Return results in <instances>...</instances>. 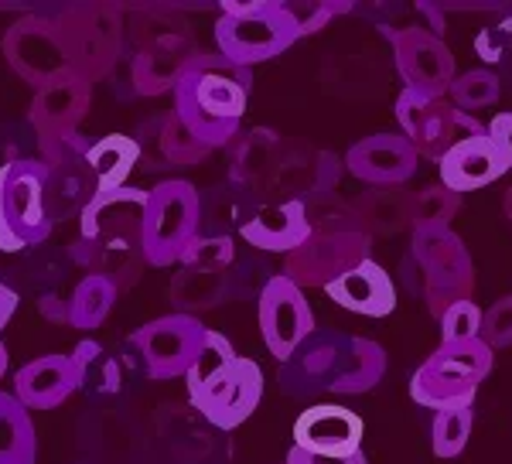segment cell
<instances>
[{
	"label": "cell",
	"instance_id": "obj_1",
	"mask_svg": "<svg viewBox=\"0 0 512 464\" xmlns=\"http://www.w3.org/2000/svg\"><path fill=\"white\" fill-rule=\"evenodd\" d=\"M250 69L219 52H198L175 86V113L212 151L233 147L250 103Z\"/></svg>",
	"mask_w": 512,
	"mask_h": 464
},
{
	"label": "cell",
	"instance_id": "obj_2",
	"mask_svg": "<svg viewBox=\"0 0 512 464\" xmlns=\"http://www.w3.org/2000/svg\"><path fill=\"white\" fill-rule=\"evenodd\" d=\"M55 21H59L72 72L89 82L110 79L127 45L123 7L113 0H79V4H65Z\"/></svg>",
	"mask_w": 512,
	"mask_h": 464
},
{
	"label": "cell",
	"instance_id": "obj_3",
	"mask_svg": "<svg viewBox=\"0 0 512 464\" xmlns=\"http://www.w3.org/2000/svg\"><path fill=\"white\" fill-rule=\"evenodd\" d=\"M222 18L216 21V45L219 55H226L229 62L243 65H260L270 58L284 55L297 35L294 14L287 11V4L280 0H222Z\"/></svg>",
	"mask_w": 512,
	"mask_h": 464
},
{
	"label": "cell",
	"instance_id": "obj_4",
	"mask_svg": "<svg viewBox=\"0 0 512 464\" xmlns=\"http://www.w3.org/2000/svg\"><path fill=\"white\" fill-rule=\"evenodd\" d=\"M52 171L38 157H24L0 168V250L21 253L52 236Z\"/></svg>",
	"mask_w": 512,
	"mask_h": 464
},
{
	"label": "cell",
	"instance_id": "obj_5",
	"mask_svg": "<svg viewBox=\"0 0 512 464\" xmlns=\"http://www.w3.org/2000/svg\"><path fill=\"white\" fill-rule=\"evenodd\" d=\"M492 372V348L475 338L461 345H441L410 379V396L427 410L472 406L475 389Z\"/></svg>",
	"mask_w": 512,
	"mask_h": 464
},
{
	"label": "cell",
	"instance_id": "obj_6",
	"mask_svg": "<svg viewBox=\"0 0 512 464\" xmlns=\"http://www.w3.org/2000/svg\"><path fill=\"white\" fill-rule=\"evenodd\" d=\"M202 229V195L192 181L168 178L147 192L144 260L147 267H171Z\"/></svg>",
	"mask_w": 512,
	"mask_h": 464
},
{
	"label": "cell",
	"instance_id": "obj_7",
	"mask_svg": "<svg viewBox=\"0 0 512 464\" xmlns=\"http://www.w3.org/2000/svg\"><path fill=\"white\" fill-rule=\"evenodd\" d=\"M410 250H414V267L420 273V294L434 318H441L451 304L472 301L475 267L458 232L414 229Z\"/></svg>",
	"mask_w": 512,
	"mask_h": 464
},
{
	"label": "cell",
	"instance_id": "obj_8",
	"mask_svg": "<svg viewBox=\"0 0 512 464\" xmlns=\"http://www.w3.org/2000/svg\"><path fill=\"white\" fill-rule=\"evenodd\" d=\"M366 260H373V239L362 229H345V232L311 229V236L294 253H287L280 260V273L287 280H294L301 290L308 287L325 290L328 284H335L338 277H345V273Z\"/></svg>",
	"mask_w": 512,
	"mask_h": 464
},
{
	"label": "cell",
	"instance_id": "obj_9",
	"mask_svg": "<svg viewBox=\"0 0 512 464\" xmlns=\"http://www.w3.org/2000/svg\"><path fill=\"white\" fill-rule=\"evenodd\" d=\"M0 48H4V58L14 76L35 89L72 72L55 14L52 18L48 14H24V18H18L4 31Z\"/></svg>",
	"mask_w": 512,
	"mask_h": 464
},
{
	"label": "cell",
	"instance_id": "obj_10",
	"mask_svg": "<svg viewBox=\"0 0 512 464\" xmlns=\"http://www.w3.org/2000/svg\"><path fill=\"white\" fill-rule=\"evenodd\" d=\"M205 328L195 314H164L147 321L130 335V348L140 355L147 379H178L188 376L198 348L205 342Z\"/></svg>",
	"mask_w": 512,
	"mask_h": 464
},
{
	"label": "cell",
	"instance_id": "obj_11",
	"mask_svg": "<svg viewBox=\"0 0 512 464\" xmlns=\"http://www.w3.org/2000/svg\"><path fill=\"white\" fill-rule=\"evenodd\" d=\"M352 355V335L335 328H318L287 362H280L277 383L287 396L335 393Z\"/></svg>",
	"mask_w": 512,
	"mask_h": 464
},
{
	"label": "cell",
	"instance_id": "obj_12",
	"mask_svg": "<svg viewBox=\"0 0 512 464\" xmlns=\"http://www.w3.org/2000/svg\"><path fill=\"white\" fill-rule=\"evenodd\" d=\"M260 335L267 342V352L277 362H287L291 355L318 331L311 304L304 290L287 280L284 273H274L270 284L260 294Z\"/></svg>",
	"mask_w": 512,
	"mask_h": 464
},
{
	"label": "cell",
	"instance_id": "obj_13",
	"mask_svg": "<svg viewBox=\"0 0 512 464\" xmlns=\"http://www.w3.org/2000/svg\"><path fill=\"white\" fill-rule=\"evenodd\" d=\"M393 62L403 79V89L427 96H448L451 82L458 79L451 48L444 45L437 31L403 28L393 35Z\"/></svg>",
	"mask_w": 512,
	"mask_h": 464
},
{
	"label": "cell",
	"instance_id": "obj_14",
	"mask_svg": "<svg viewBox=\"0 0 512 464\" xmlns=\"http://www.w3.org/2000/svg\"><path fill=\"white\" fill-rule=\"evenodd\" d=\"M396 120L403 127V137L414 144L417 157H427V161L441 164V157L461 140L458 110H454L448 96H427L403 89L396 96Z\"/></svg>",
	"mask_w": 512,
	"mask_h": 464
},
{
	"label": "cell",
	"instance_id": "obj_15",
	"mask_svg": "<svg viewBox=\"0 0 512 464\" xmlns=\"http://www.w3.org/2000/svg\"><path fill=\"white\" fill-rule=\"evenodd\" d=\"M144 209L147 192L140 188H117V192L96 195L79 215V239L82 246L99 243H144Z\"/></svg>",
	"mask_w": 512,
	"mask_h": 464
},
{
	"label": "cell",
	"instance_id": "obj_16",
	"mask_svg": "<svg viewBox=\"0 0 512 464\" xmlns=\"http://www.w3.org/2000/svg\"><path fill=\"white\" fill-rule=\"evenodd\" d=\"M342 164L369 188H403L417 174L420 157L403 134H373L352 144Z\"/></svg>",
	"mask_w": 512,
	"mask_h": 464
},
{
	"label": "cell",
	"instance_id": "obj_17",
	"mask_svg": "<svg viewBox=\"0 0 512 464\" xmlns=\"http://www.w3.org/2000/svg\"><path fill=\"white\" fill-rule=\"evenodd\" d=\"M89 103H93V82L82 79L79 72H65L48 86L35 89L28 110L31 134L35 140H45L79 130V123L89 116Z\"/></svg>",
	"mask_w": 512,
	"mask_h": 464
},
{
	"label": "cell",
	"instance_id": "obj_18",
	"mask_svg": "<svg viewBox=\"0 0 512 464\" xmlns=\"http://www.w3.org/2000/svg\"><path fill=\"white\" fill-rule=\"evenodd\" d=\"M362 417L349 406L338 403H315L297 417L294 424V447L311 454H355L362 451Z\"/></svg>",
	"mask_w": 512,
	"mask_h": 464
},
{
	"label": "cell",
	"instance_id": "obj_19",
	"mask_svg": "<svg viewBox=\"0 0 512 464\" xmlns=\"http://www.w3.org/2000/svg\"><path fill=\"white\" fill-rule=\"evenodd\" d=\"M239 236L263 253H294L304 239L311 236L308 209H304V198H284V202L260 205L250 219L239 226Z\"/></svg>",
	"mask_w": 512,
	"mask_h": 464
},
{
	"label": "cell",
	"instance_id": "obj_20",
	"mask_svg": "<svg viewBox=\"0 0 512 464\" xmlns=\"http://www.w3.org/2000/svg\"><path fill=\"white\" fill-rule=\"evenodd\" d=\"M437 168H441L444 188L465 195V192H478V188L499 181L502 174L509 171V164L489 134H478V137H461L458 144L441 157Z\"/></svg>",
	"mask_w": 512,
	"mask_h": 464
},
{
	"label": "cell",
	"instance_id": "obj_21",
	"mask_svg": "<svg viewBox=\"0 0 512 464\" xmlns=\"http://www.w3.org/2000/svg\"><path fill=\"white\" fill-rule=\"evenodd\" d=\"M263 396V372L253 359L239 355L236 369L229 372V379L216 393H209L202 403H195V410L219 430H236L239 424L253 417V410L260 406Z\"/></svg>",
	"mask_w": 512,
	"mask_h": 464
},
{
	"label": "cell",
	"instance_id": "obj_22",
	"mask_svg": "<svg viewBox=\"0 0 512 464\" xmlns=\"http://www.w3.org/2000/svg\"><path fill=\"white\" fill-rule=\"evenodd\" d=\"M79 393L72 355H41L14 372V396L28 410H55Z\"/></svg>",
	"mask_w": 512,
	"mask_h": 464
},
{
	"label": "cell",
	"instance_id": "obj_23",
	"mask_svg": "<svg viewBox=\"0 0 512 464\" xmlns=\"http://www.w3.org/2000/svg\"><path fill=\"white\" fill-rule=\"evenodd\" d=\"M325 294L332 297L338 308L362 314V318H386L396 308V287L390 273L379 267L376 260L359 263L345 277H338L335 284H328Z\"/></svg>",
	"mask_w": 512,
	"mask_h": 464
},
{
	"label": "cell",
	"instance_id": "obj_24",
	"mask_svg": "<svg viewBox=\"0 0 512 464\" xmlns=\"http://www.w3.org/2000/svg\"><path fill=\"white\" fill-rule=\"evenodd\" d=\"M407 188H366L359 198H352L355 222L369 239H386L396 232H414Z\"/></svg>",
	"mask_w": 512,
	"mask_h": 464
},
{
	"label": "cell",
	"instance_id": "obj_25",
	"mask_svg": "<svg viewBox=\"0 0 512 464\" xmlns=\"http://www.w3.org/2000/svg\"><path fill=\"white\" fill-rule=\"evenodd\" d=\"M198 55V48H134L130 62V86L137 96H164L175 93L185 65Z\"/></svg>",
	"mask_w": 512,
	"mask_h": 464
},
{
	"label": "cell",
	"instance_id": "obj_26",
	"mask_svg": "<svg viewBox=\"0 0 512 464\" xmlns=\"http://www.w3.org/2000/svg\"><path fill=\"white\" fill-rule=\"evenodd\" d=\"M236 362H239V352L233 348V342H229L222 331H212V328L205 331V342L198 348L192 369H188V376H185L192 406L202 403L209 393H216V389L229 379V372L236 369Z\"/></svg>",
	"mask_w": 512,
	"mask_h": 464
},
{
	"label": "cell",
	"instance_id": "obj_27",
	"mask_svg": "<svg viewBox=\"0 0 512 464\" xmlns=\"http://www.w3.org/2000/svg\"><path fill=\"white\" fill-rule=\"evenodd\" d=\"M284 151V140L274 130H250L239 134L233 144V181L260 198V188L267 185L270 171H274L277 157Z\"/></svg>",
	"mask_w": 512,
	"mask_h": 464
},
{
	"label": "cell",
	"instance_id": "obj_28",
	"mask_svg": "<svg viewBox=\"0 0 512 464\" xmlns=\"http://www.w3.org/2000/svg\"><path fill=\"white\" fill-rule=\"evenodd\" d=\"M86 161L96 178V195L117 192V188H127L130 171L140 161V140L127 134H110L89 147Z\"/></svg>",
	"mask_w": 512,
	"mask_h": 464
},
{
	"label": "cell",
	"instance_id": "obj_29",
	"mask_svg": "<svg viewBox=\"0 0 512 464\" xmlns=\"http://www.w3.org/2000/svg\"><path fill=\"white\" fill-rule=\"evenodd\" d=\"M117 297H120L117 280L103 277V273H86L76 284V290L69 294V301H65V325L79 331L99 328L110 318Z\"/></svg>",
	"mask_w": 512,
	"mask_h": 464
},
{
	"label": "cell",
	"instance_id": "obj_30",
	"mask_svg": "<svg viewBox=\"0 0 512 464\" xmlns=\"http://www.w3.org/2000/svg\"><path fill=\"white\" fill-rule=\"evenodd\" d=\"M38 434L31 410L14 393L0 389V464H35Z\"/></svg>",
	"mask_w": 512,
	"mask_h": 464
},
{
	"label": "cell",
	"instance_id": "obj_31",
	"mask_svg": "<svg viewBox=\"0 0 512 464\" xmlns=\"http://www.w3.org/2000/svg\"><path fill=\"white\" fill-rule=\"evenodd\" d=\"M134 48H195V31L181 14L164 7H147L130 18Z\"/></svg>",
	"mask_w": 512,
	"mask_h": 464
},
{
	"label": "cell",
	"instance_id": "obj_32",
	"mask_svg": "<svg viewBox=\"0 0 512 464\" xmlns=\"http://www.w3.org/2000/svg\"><path fill=\"white\" fill-rule=\"evenodd\" d=\"M154 123V154L161 157V164L171 168H188V164H202L212 157V147L205 140H198L185 123L178 120V113H164Z\"/></svg>",
	"mask_w": 512,
	"mask_h": 464
},
{
	"label": "cell",
	"instance_id": "obj_33",
	"mask_svg": "<svg viewBox=\"0 0 512 464\" xmlns=\"http://www.w3.org/2000/svg\"><path fill=\"white\" fill-rule=\"evenodd\" d=\"M171 301L178 314H195L205 308H216L222 301H233L229 290V273H202V270H181L171 284Z\"/></svg>",
	"mask_w": 512,
	"mask_h": 464
},
{
	"label": "cell",
	"instance_id": "obj_34",
	"mask_svg": "<svg viewBox=\"0 0 512 464\" xmlns=\"http://www.w3.org/2000/svg\"><path fill=\"white\" fill-rule=\"evenodd\" d=\"M386 376V348L373 342V338H362L352 335V355H349V366H345V376L338 379L335 393L338 396H359L369 393L383 383Z\"/></svg>",
	"mask_w": 512,
	"mask_h": 464
},
{
	"label": "cell",
	"instance_id": "obj_35",
	"mask_svg": "<svg viewBox=\"0 0 512 464\" xmlns=\"http://www.w3.org/2000/svg\"><path fill=\"white\" fill-rule=\"evenodd\" d=\"M76 362V379H79V393H93V396H113L120 389V362L106 352L103 345L86 338L76 345L72 352Z\"/></svg>",
	"mask_w": 512,
	"mask_h": 464
},
{
	"label": "cell",
	"instance_id": "obj_36",
	"mask_svg": "<svg viewBox=\"0 0 512 464\" xmlns=\"http://www.w3.org/2000/svg\"><path fill=\"white\" fill-rule=\"evenodd\" d=\"M181 267L202 273H226L236 263V243L229 232H198L181 253Z\"/></svg>",
	"mask_w": 512,
	"mask_h": 464
},
{
	"label": "cell",
	"instance_id": "obj_37",
	"mask_svg": "<svg viewBox=\"0 0 512 464\" xmlns=\"http://www.w3.org/2000/svg\"><path fill=\"white\" fill-rule=\"evenodd\" d=\"M458 212H461V195L444 185H427L410 195L414 229H451Z\"/></svg>",
	"mask_w": 512,
	"mask_h": 464
},
{
	"label": "cell",
	"instance_id": "obj_38",
	"mask_svg": "<svg viewBox=\"0 0 512 464\" xmlns=\"http://www.w3.org/2000/svg\"><path fill=\"white\" fill-rule=\"evenodd\" d=\"M499 93H502L499 72H492V69H472V72H461V76L451 82L448 99L454 103V110L475 113V110H485V106L499 103Z\"/></svg>",
	"mask_w": 512,
	"mask_h": 464
},
{
	"label": "cell",
	"instance_id": "obj_39",
	"mask_svg": "<svg viewBox=\"0 0 512 464\" xmlns=\"http://www.w3.org/2000/svg\"><path fill=\"white\" fill-rule=\"evenodd\" d=\"M475 424V410L472 406H454V410H437L434 424H431V447L437 458H458L468 447Z\"/></svg>",
	"mask_w": 512,
	"mask_h": 464
},
{
	"label": "cell",
	"instance_id": "obj_40",
	"mask_svg": "<svg viewBox=\"0 0 512 464\" xmlns=\"http://www.w3.org/2000/svg\"><path fill=\"white\" fill-rule=\"evenodd\" d=\"M482 318L485 311L475 301H458L441 314V345H461L482 338Z\"/></svg>",
	"mask_w": 512,
	"mask_h": 464
},
{
	"label": "cell",
	"instance_id": "obj_41",
	"mask_svg": "<svg viewBox=\"0 0 512 464\" xmlns=\"http://www.w3.org/2000/svg\"><path fill=\"white\" fill-rule=\"evenodd\" d=\"M287 11L294 14L297 35L308 38V35H318V31L325 28L328 21H335L338 14H349L352 4H345V0H325V4L311 0V4H287Z\"/></svg>",
	"mask_w": 512,
	"mask_h": 464
},
{
	"label": "cell",
	"instance_id": "obj_42",
	"mask_svg": "<svg viewBox=\"0 0 512 464\" xmlns=\"http://www.w3.org/2000/svg\"><path fill=\"white\" fill-rule=\"evenodd\" d=\"M482 342L492 348H509L512 345V294L499 297L482 318Z\"/></svg>",
	"mask_w": 512,
	"mask_h": 464
},
{
	"label": "cell",
	"instance_id": "obj_43",
	"mask_svg": "<svg viewBox=\"0 0 512 464\" xmlns=\"http://www.w3.org/2000/svg\"><path fill=\"white\" fill-rule=\"evenodd\" d=\"M475 52L492 65H502V58L512 52V14L495 18L489 28H482V35L475 41Z\"/></svg>",
	"mask_w": 512,
	"mask_h": 464
},
{
	"label": "cell",
	"instance_id": "obj_44",
	"mask_svg": "<svg viewBox=\"0 0 512 464\" xmlns=\"http://www.w3.org/2000/svg\"><path fill=\"white\" fill-rule=\"evenodd\" d=\"M284 464H369V461L362 451H355V454H311V451H301V447H291Z\"/></svg>",
	"mask_w": 512,
	"mask_h": 464
},
{
	"label": "cell",
	"instance_id": "obj_45",
	"mask_svg": "<svg viewBox=\"0 0 512 464\" xmlns=\"http://www.w3.org/2000/svg\"><path fill=\"white\" fill-rule=\"evenodd\" d=\"M489 137L495 140V147L506 157V164L512 168V113H499L489 123Z\"/></svg>",
	"mask_w": 512,
	"mask_h": 464
},
{
	"label": "cell",
	"instance_id": "obj_46",
	"mask_svg": "<svg viewBox=\"0 0 512 464\" xmlns=\"http://www.w3.org/2000/svg\"><path fill=\"white\" fill-rule=\"evenodd\" d=\"M18 304H21L18 290H14V287H7L4 280H0V331H4L7 325H11L14 311H18Z\"/></svg>",
	"mask_w": 512,
	"mask_h": 464
},
{
	"label": "cell",
	"instance_id": "obj_47",
	"mask_svg": "<svg viewBox=\"0 0 512 464\" xmlns=\"http://www.w3.org/2000/svg\"><path fill=\"white\" fill-rule=\"evenodd\" d=\"M499 69H502V76H499V82H506V86L512 89V52H509L506 58H502V65H499Z\"/></svg>",
	"mask_w": 512,
	"mask_h": 464
},
{
	"label": "cell",
	"instance_id": "obj_48",
	"mask_svg": "<svg viewBox=\"0 0 512 464\" xmlns=\"http://www.w3.org/2000/svg\"><path fill=\"white\" fill-rule=\"evenodd\" d=\"M502 212H506V219L512 222V185L506 188V195H502Z\"/></svg>",
	"mask_w": 512,
	"mask_h": 464
},
{
	"label": "cell",
	"instance_id": "obj_49",
	"mask_svg": "<svg viewBox=\"0 0 512 464\" xmlns=\"http://www.w3.org/2000/svg\"><path fill=\"white\" fill-rule=\"evenodd\" d=\"M7 376V348H4V342H0V379Z\"/></svg>",
	"mask_w": 512,
	"mask_h": 464
}]
</instances>
